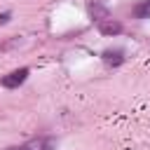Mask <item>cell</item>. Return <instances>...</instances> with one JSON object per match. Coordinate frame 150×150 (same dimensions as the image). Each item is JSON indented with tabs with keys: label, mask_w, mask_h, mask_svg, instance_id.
I'll return each instance as SVG.
<instances>
[{
	"label": "cell",
	"mask_w": 150,
	"mask_h": 150,
	"mask_svg": "<svg viewBox=\"0 0 150 150\" xmlns=\"http://www.w3.org/2000/svg\"><path fill=\"white\" fill-rule=\"evenodd\" d=\"M54 141L52 138H33V141H26L21 145H12V148H5V150H54Z\"/></svg>",
	"instance_id": "6da1fadb"
},
{
	"label": "cell",
	"mask_w": 150,
	"mask_h": 150,
	"mask_svg": "<svg viewBox=\"0 0 150 150\" xmlns=\"http://www.w3.org/2000/svg\"><path fill=\"white\" fill-rule=\"evenodd\" d=\"M26 77H28V68H19V70H14V73H9V75H5V77H2V87L14 89V87L23 84V82H26Z\"/></svg>",
	"instance_id": "7a4b0ae2"
},
{
	"label": "cell",
	"mask_w": 150,
	"mask_h": 150,
	"mask_svg": "<svg viewBox=\"0 0 150 150\" xmlns=\"http://www.w3.org/2000/svg\"><path fill=\"white\" fill-rule=\"evenodd\" d=\"M98 30H101L103 35H117V33L122 30V23H120V21H112V19L108 16V19H103V21H98Z\"/></svg>",
	"instance_id": "3957f363"
},
{
	"label": "cell",
	"mask_w": 150,
	"mask_h": 150,
	"mask_svg": "<svg viewBox=\"0 0 150 150\" xmlns=\"http://www.w3.org/2000/svg\"><path fill=\"white\" fill-rule=\"evenodd\" d=\"M103 61L105 63H110V66H120L122 61H124V56H122V52L120 49H108V52H103Z\"/></svg>",
	"instance_id": "277c9868"
},
{
	"label": "cell",
	"mask_w": 150,
	"mask_h": 150,
	"mask_svg": "<svg viewBox=\"0 0 150 150\" xmlns=\"http://www.w3.org/2000/svg\"><path fill=\"white\" fill-rule=\"evenodd\" d=\"M134 14H136L138 19H150V0H143L141 5H136Z\"/></svg>",
	"instance_id": "5b68a950"
},
{
	"label": "cell",
	"mask_w": 150,
	"mask_h": 150,
	"mask_svg": "<svg viewBox=\"0 0 150 150\" xmlns=\"http://www.w3.org/2000/svg\"><path fill=\"white\" fill-rule=\"evenodd\" d=\"M7 21H9V14H2L0 16V23H7Z\"/></svg>",
	"instance_id": "8992f818"
}]
</instances>
